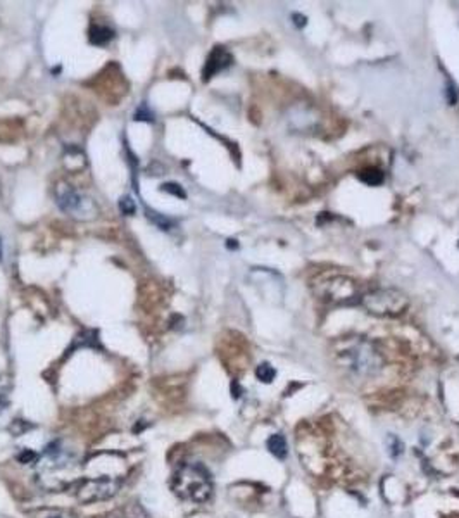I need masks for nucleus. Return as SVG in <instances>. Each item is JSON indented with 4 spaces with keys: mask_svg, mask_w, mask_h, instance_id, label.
I'll use <instances>...</instances> for the list:
<instances>
[{
    "mask_svg": "<svg viewBox=\"0 0 459 518\" xmlns=\"http://www.w3.org/2000/svg\"><path fill=\"white\" fill-rule=\"evenodd\" d=\"M335 360L352 375L369 378L382 372L383 358L373 342L361 337H345L335 344Z\"/></svg>",
    "mask_w": 459,
    "mask_h": 518,
    "instance_id": "f257e3e1",
    "label": "nucleus"
},
{
    "mask_svg": "<svg viewBox=\"0 0 459 518\" xmlns=\"http://www.w3.org/2000/svg\"><path fill=\"white\" fill-rule=\"evenodd\" d=\"M174 494L186 501L206 502L213 496V480L200 463H183L174 471L171 482Z\"/></svg>",
    "mask_w": 459,
    "mask_h": 518,
    "instance_id": "f03ea898",
    "label": "nucleus"
},
{
    "mask_svg": "<svg viewBox=\"0 0 459 518\" xmlns=\"http://www.w3.org/2000/svg\"><path fill=\"white\" fill-rule=\"evenodd\" d=\"M313 292L323 302L335 306L361 304V285L345 275H333L313 283Z\"/></svg>",
    "mask_w": 459,
    "mask_h": 518,
    "instance_id": "7ed1b4c3",
    "label": "nucleus"
},
{
    "mask_svg": "<svg viewBox=\"0 0 459 518\" xmlns=\"http://www.w3.org/2000/svg\"><path fill=\"white\" fill-rule=\"evenodd\" d=\"M361 304L375 316H399L409 306V297L399 289H376L361 297Z\"/></svg>",
    "mask_w": 459,
    "mask_h": 518,
    "instance_id": "20e7f679",
    "label": "nucleus"
},
{
    "mask_svg": "<svg viewBox=\"0 0 459 518\" xmlns=\"http://www.w3.org/2000/svg\"><path fill=\"white\" fill-rule=\"evenodd\" d=\"M121 479L118 477H95V479H81L78 486V499L83 502H95L109 499L118 492Z\"/></svg>",
    "mask_w": 459,
    "mask_h": 518,
    "instance_id": "39448f33",
    "label": "nucleus"
},
{
    "mask_svg": "<svg viewBox=\"0 0 459 518\" xmlns=\"http://www.w3.org/2000/svg\"><path fill=\"white\" fill-rule=\"evenodd\" d=\"M57 204L62 211L66 213H71L73 216H81L79 213H92L93 211V206L88 199H83L79 194H76L75 190L69 188V187H61L57 190Z\"/></svg>",
    "mask_w": 459,
    "mask_h": 518,
    "instance_id": "423d86ee",
    "label": "nucleus"
},
{
    "mask_svg": "<svg viewBox=\"0 0 459 518\" xmlns=\"http://www.w3.org/2000/svg\"><path fill=\"white\" fill-rule=\"evenodd\" d=\"M231 63H233V56H231L225 47H214V50L211 52L209 57H207V61H206L204 71H202L204 81H207V79L213 78L214 75H218V73H221L223 69L231 66Z\"/></svg>",
    "mask_w": 459,
    "mask_h": 518,
    "instance_id": "0eeeda50",
    "label": "nucleus"
},
{
    "mask_svg": "<svg viewBox=\"0 0 459 518\" xmlns=\"http://www.w3.org/2000/svg\"><path fill=\"white\" fill-rule=\"evenodd\" d=\"M357 178L369 187H378L385 182V173L380 170V168L368 166V168H363V170L357 173Z\"/></svg>",
    "mask_w": 459,
    "mask_h": 518,
    "instance_id": "6e6552de",
    "label": "nucleus"
},
{
    "mask_svg": "<svg viewBox=\"0 0 459 518\" xmlns=\"http://www.w3.org/2000/svg\"><path fill=\"white\" fill-rule=\"evenodd\" d=\"M114 38V31L109 26H93L90 31V42L93 45H106Z\"/></svg>",
    "mask_w": 459,
    "mask_h": 518,
    "instance_id": "1a4fd4ad",
    "label": "nucleus"
},
{
    "mask_svg": "<svg viewBox=\"0 0 459 518\" xmlns=\"http://www.w3.org/2000/svg\"><path fill=\"white\" fill-rule=\"evenodd\" d=\"M266 446H268L269 453H271V455H275L276 458H285V456H287V440H285V437H283V435L273 434L268 439Z\"/></svg>",
    "mask_w": 459,
    "mask_h": 518,
    "instance_id": "9d476101",
    "label": "nucleus"
},
{
    "mask_svg": "<svg viewBox=\"0 0 459 518\" xmlns=\"http://www.w3.org/2000/svg\"><path fill=\"white\" fill-rule=\"evenodd\" d=\"M256 377H258V380H261L262 384H271L275 377H276V370L269 363H261L256 368Z\"/></svg>",
    "mask_w": 459,
    "mask_h": 518,
    "instance_id": "9b49d317",
    "label": "nucleus"
},
{
    "mask_svg": "<svg viewBox=\"0 0 459 518\" xmlns=\"http://www.w3.org/2000/svg\"><path fill=\"white\" fill-rule=\"evenodd\" d=\"M147 214H149V220H152V221H154L155 225H157L161 230H169L171 226L174 225V223H173V220H169V218L163 216V214L154 213V211H149V213H147Z\"/></svg>",
    "mask_w": 459,
    "mask_h": 518,
    "instance_id": "f8f14e48",
    "label": "nucleus"
},
{
    "mask_svg": "<svg viewBox=\"0 0 459 518\" xmlns=\"http://www.w3.org/2000/svg\"><path fill=\"white\" fill-rule=\"evenodd\" d=\"M161 190H163V192H168V194H171V195H174V197H182V199L186 197L185 190H183L182 185H178V183H164V185L161 187Z\"/></svg>",
    "mask_w": 459,
    "mask_h": 518,
    "instance_id": "ddd939ff",
    "label": "nucleus"
},
{
    "mask_svg": "<svg viewBox=\"0 0 459 518\" xmlns=\"http://www.w3.org/2000/svg\"><path fill=\"white\" fill-rule=\"evenodd\" d=\"M445 97H447V102L451 104V106H456V102H458V99H459V92L452 81H449L447 88H445Z\"/></svg>",
    "mask_w": 459,
    "mask_h": 518,
    "instance_id": "4468645a",
    "label": "nucleus"
},
{
    "mask_svg": "<svg viewBox=\"0 0 459 518\" xmlns=\"http://www.w3.org/2000/svg\"><path fill=\"white\" fill-rule=\"evenodd\" d=\"M119 209L123 211V214H133L135 209H137V206H135V202L131 201V197H123L121 201H119Z\"/></svg>",
    "mask_w": 459,
    "mask_h": 518,
    "instance_id": "2eb2a0df",
    "label": "nucleus"
},
{
    "mask_svg": "<svg viewBox=\"0 0 459 518\" xmlns=\"http://www.w3.org/2000/svg\"><path fill=\"white\" fill-rule=\"evenodd\" d=\"M135 119L137 121H152V112L147 111L145 106H140L137 111H135Z\"/></svg>",
    "mask_w": 459,
    "mask_h": 518,
    "instance_id": "dca6fc26",
    "label": "nucleus"
},
{
    "mask_svg": "<svg viewBox=\"0 0 459 518\" xmlns=\"http://www.w3.org/2000/svg\"><path fill=\"white\" fill-rule=\"evenodd\" d=\"M292 21H293V24H295V26H297L299 30H302V28L306 26V24H307V17L302 16V14H299V12L292 14Z\"/></svg>",
    "mask_w": 459,
    "mask_h": 518,
    "instance_id": "f3484780",
    "label": "nucleus"
},
{
    "mask_svg": "<svg viewBox=\"0 0 459 518\" xmlns=\"http://www.w3.org/2000/svg\"><path fill=\"white\" fill-rule=\"evenodd\" d=\"M35 458H36V455H35V453H31V451H30V449H26V451H24L23 455L19 456V461H21V463H24V461H28V459H35Z\"/></svg>",
    "mask_w": 459,
    "mask_h": 518,
    "instance_id": "a211bd4d",
    "label": "nucleus"
},
{
    "mask_svg": "<svg viewBox=\"0 0 459 518\" xmlns=\"http://www.w3.org/2000/svg\"><path fill=\"white\" fill-rule=\"evenodd\" d=\"M226 245H228V249H237V247H238L237 240H233V238H230V240L226 242Z\"/></svg>",
    "mask_w": 459,
    "mask_h": 518,
    "instance_id": "6ab92c4d",
    "label": "nucleus"
},
{
    "mask_svg": "<svg viewBox=\"0 0 459 518\" xmlns=\"http://www.w3.org/2000/svg\"><path fill=\"white\" fill-rule=\"evenodd\" d=\"M48 518H61V517H48Z\"/></svg>",
    "mask_w": 459,
    "mask_h": 518,
    "instance_id": "aec40b11",
    "label": "nucleus"
},
{
    "mask_svg": "<svg viewBox=\"0 0 459 518\" xmlns=\"http://www.w3.org/2000/svg\"><path fill=\"white\" fill-rule=\"evenodd\" d=\"M458 247H459V242H458Z\"/></svg>",
    "mask_w": 459,
    "mask_h": 518,
    "instance_id": "412c9836",
    "label": "nucleus"
}]
</instances>
